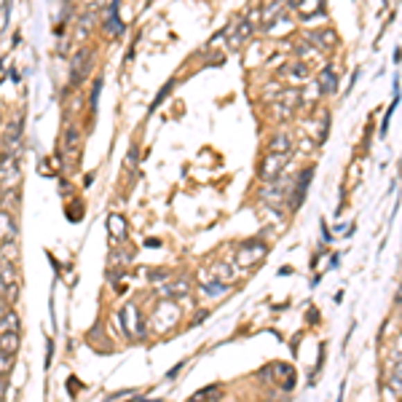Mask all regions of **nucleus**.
I'll return each instance as SVG.
<instances>
[{
	"mask_svg": "<svg viewBox=\"0 0 402 402\" xmlns=\"http://www.w3.org/2000/svg\"><path fill=\"white\" fill-rule=\"evenodd\" d=\"M180 322V306L175 301H159L153 314H150V324L156 333H166Z\"/></svg>",
	"mask_w": 402,
	"mask_h": 402,
	"instance_id": "1",
	"label": "nucleus"
},
{
	"mask_svg": "<svg viewBox=\"0 0 402 402\" xmlns=\"http://www.w3.org/2000/svg\"><path fill=\"white\" fill-rule=\"evenodd\" d=\"M121 327H123V333L129 335V338H142L145 335V320L140 317V308H137V303H126L123 308H121Z\"/></svg>",
	"mask_w": 402,
	"mask_h": 402,
	"instance_id": "2",
	"label": "nucleus"
},
{
	"mask_svg": "<svg viewBox=\"0 0 402 402\" xmlns=\"http://www.w3.org/2000/svg\"><path fill=\"white\" fill-rule=\"evenodd\" d=\"M301 100H303L301 89H284V91H279L274 97V116L277 119H290L298 110Z\"/></svg>",
	"mask_w": 402,
	"mask_h": 402,
	"instance_id": "3",
	"label": "nucleus"
},
{
	"mask_svg": "<svg viewBox=\"0 0 402 402\" xmlns=\"http://www.w3.org/2000/svg\"><path fill=\"white\" fill-rule=\"evenodd\" d=\"M19 156L0 153V188L3 191H14V185L19 182Z\"/></svg>",
	"mask_w": 402,
	"mask_h": 402,
	"instance_id": "4",
	"label": "nucleus"
},
{
	"mask_svg": "<svg viewBox=\"0 0 402 402\" xmlns=\"http://www.w3.org/2000/svg\"><path fill=\"white\" fill-rule=\"evenodd\" d=\"M265 252H268V247H265L261 239L244 241L239 250H236V265H241V268H250V265H255L258 261H263V258H265Z\"/></svg>",
	"mask_w": 402,
	"mask_h": 402,
	"instance_id": "5",
	"label": "nucleus"
},
{
	"mask_svg": "<svg viewBox=\"0 0 402 402\" xmlns=\"http://www.w3.org/2000/svg\"><path fill=\"white\" fill-rule=\"evenodd\" d=\"M292 153H265V159L261 164V177L265 182L279 180V175L284 172V166L290 164Z\"/></svg>",
	"mask_w": 402,
	"mask_h": 402,
	"instance_id": "6",
	"label": "nucleus"
},
{
	"mask_svg": "<svg viewBox=\"0 0 402 402\" xmlns=\"http://www.w3.org/2000/svg\"><path fill=\"white\" fill-rule=\"evenodd\" d=\"M156 290H159L161 301H177V298H182V295L191 292V277L180 274V277H175V279L161 281Z\"/></svg>",
	"mask_w": 402,
	"mask_h": 402,
	"instance_id": "7",
	"label": "nucleus"
},
{
	"mask_svg": "<svg viewBox=\"0 0 402 402\" xmlns=\"http://www.w3.org/2000/svg\"><path fill=\"white\" fill-rule=\"evenodd\" d=\"M19 150H21V119L6 123V132H3V153L19 156Z\"/></svg>",
	"mask_w": 402,
	"mask_h": 402,
	"instance_id": "8",
	"label": "nucleus"
},
{
	"mask_svg": "<svg viewBox=\"0 0 402 402\" xmlns=\"http://www.w3.org/2000/svg\"><path fill=\"white\" fill-rule=\"evenodd\" d=\"M317 86H320L324 94H335L338 91V70L335 64H324L317 76Z\"/></svg>",
	"mask_w": 402,
	"mask_h": 402,
	"instance_id": "9",
	"label": "nucleus"
},
{
	"mask_svg": "<svg viewBox=\"0 0 402 402\" xmlns=\"http://www.w3.org/2000/svg\"><path fill=\"white\" fill-rule=\"evenodd\" d=\"M308 40H314L320 49L324 51H333L335 46H338V35H335V30H330V27H320V30H314V33H308Z\"/></svg>",
	"mask_w": 402,
	"mask_h": 402,
	"instance_id": "10",
	"label": "nucleus"
},
{
	"mask_svg": "<svg viewBox=\"0 0 402 402\" xmlns=\"http://www.w3.org/2000/svg\"><path fill=\"white\" fill-rule=\"evenodd\" d=\"M91 60H94L91 49H80V51H76V57H73V80L83 78V76L89 73V67H91Z\"/></svg>",
	"mask_w": 402,
	"mask_h": 402,
	"instance_id": "11",
	"label": "nucleus"
},
{
	"mask_svg": "<svg viewBox=\"0 0 402 402\" xmlns=\"http://www.w3.org/2000/svg\"><path fill=\"white\" fill-rule=\"evenodd\" d=\"M78 148H80V132L76 126H67L64 129V153L76 161L78 159Z\"/></svg>",
	"mask_w": 402,
	"mask_h": 402,
	"instance_id": "12",
	"label": "nucleus"
},
{
	"mask_svg": "<svg viewBox=\"0 0 402 402\" xmlns=\"http://www.w3.org/2000/svg\"><path fill=\"white\" fill-rule=\"evenodd\" d=\"M311 175H314V169H306L301 175V180H298V185L292 188V199H290V207L295 209V207H301V201H303V196H306V188H308V182H311Z\"/></svg>",
	"mask_w": 402,
	"mask_h": 402,
	"instance_id": "13",
	"label": "nucleus"
},
{
	"mask_svg": "<svg viewBox=\"0 0 402 402\" xmlns=\"http://www.w3.org/2000/svg\"><path fill=\"white\" fill-rule=\"evenodd\" d=\"M222 400V389L220 386H204L196 394H191L188 402H220Z\"/></svg>",
	"mask_w": 402,
	"mask_h": 402,
	"instance_id": "14",
	"label": "nucleus"
},
{
	"mask_svg": "<svg viewBox=\"0 0 402 402\" xmlns=\"http://www.w3.org/2000/svg\"><path fill=\"white\" fill-rule=\"evenodd\" d=\"M107 231H110V239L116 241V244H121V241L126 239V220H123L121 215H110Z\"/></svg>",
	"mask_w": 402,
	"mask_h": 402,
	"instance_id": "15",
	"label": "nucleus"
},
{
	"mask_svg": "<svg viewBox=\"0 0 402 402\" xmlns=\"http://www.w3.org/2000/svg\"><path fill=\"white\" fill-rule=\"evenodd\" d=\"M268 153H292V137L287 132L274 134V140L268 145Z\"/></svg>",
	"mask_w": 402,
	"mask_h": 402,
	"instance_id": "16",
	"label": "nucleus"
},
{
	"mask_svg": "<svg viewBox=\"0 0 402 402\" xmlns=\"http://www.w3.org/2000/svg\"><path fill=\"white\" fill-rule=\"evenodd\" d=\"M17 351H19V333L0 335V354H3V357H14Z\"/></svg>",
	"mask_w": 402,
	"mask_h": 402,
	"instance_id": "17",
	"label": "nucleus"
},
{
	"mask_svg": "<svg viewBox=\"0 0 402 402\" xmlns=\"http://www.w3.org/2000/svg\"><path fill=\"white\" fill-rule=\"evenodd\" d=\"M261 196L265 204H281V201H284V185H281V182H274V185L263 188Z\"/></svg>",
	"mask_w": 402,
	"mask_h": 402,
	"instance_id": "18",
	"label": "nucleus"
},
{
	"mask_svg": "<svg viewBox=\"0 0 402 402\" xmlns=\"http://www.w3.org/2000/svg\"><path fill=\"white\" fill-rule=\"evenodd\" d=\"M228 287H231V284H225V281H218V279L201 281V284H199L201 295H209V298H215V295H222V292H228Z\"/></svg>",
	"mask_w": 402,
	"mask_h": 402,
	"instance_id": "19",
	"label": "nucleus"
},
{
	"mask_svg": "<svg viewBox=\"0 0 402 402\" xmlns=\"http://www.w3.org/2000/svg\"><path fill=\"white\" fill-rule=\"evenodd\" d=\"M19 314L17 311H8L3 320H0V335H8V333H19Z\"/></svg>",
	"mask_w": 402,
	"mask_h": 402,
	"instance_id": "20",
	"label": "nucleus"
},
{
	"mask_svg": "<svg viewBox=\"0 0 402 402\" xmlns=\"http://www.w3.org/2000/svg\"><path fill=\"white\" fill-rule=\"evenodd\" d=\"M255 30H258V24H250V21H239V24H234V38H231V43L239 46L241 40L250 38Z\"/></svg>",
	"mask_w": 402,
	"mask_h": 402,
	"instance_id": "21",
	"label": "nucleus"
},
{
	"mask_svg": "<svg viewBox=\"0 0 402 402\" xmlns=\"http://www.w3.org/2000/svg\"><path fill=\"white\" fill-rule=\"evenodd\" d=\"M107 33H113V35H121L123 33V24L119 21V3H113L110 8H107Z\"/></svg>",
	"mask_w": 402,
	"mask_h": 402,
	"instance_id": "22",
	"label": "nucleus"
},
{
	"mask_svg": "<svg viewBox=\"0 0 402 402\" xmlns=\"http://www.w3.org/2000/svg\"><path fill=\"white\" fill-rule=\"evenodd\" d=\"M0 279L8 287H17V265L8 261H0Z\"/></svg>",
	"mask_w": 402,
	"mask_h": 402,
	"instance_id": "23",
	"label": "nucleus"
},
{
	"mask_svg": "<svg viewBox=\"0 0 402 402\" xmlns=\"http://www.w3.org/2000/svg\"><path fill=\"white\" fill-rule=\"evenodd\" d=\"M17 255H19V247H17V239L3 241V247H0V261L17 263Z\"/></svg>",
	"mask_w": 402,
	"mask_h": 402,
	"instance_id": "24",
	"label": "nucleus"
},
{
	"mask_svg": "<svg viewBox=\"0 0 402 402\" xmlns=\"http://www.w3.org/2000/svg\"><path fill=\"white\" fill-rule=\"evenodd\" d=\"M17 207H19V193L17 191H6V196L0 199V209L6 215H11V212H17Z\"/></svg>",
	"mask_w": 402,
	"mask_h": 402,
	"instance_id": "25",
	"label": "nucleus"
},
{
	"mask_svg": "<svg viewBox=\"0 0 402 402\" xmlns=\"http://www.w3.org/2000/svg\"><path fill=\"white\" fill-rule=\"evenodd\" d=\"M389 389H394L397 394L402 392V360H394L392 373H389Z\"/></svg>",
	"mask_w": 402,
	"mask_h": 402,
	"instance_id": "26",
	"label": "nucleus"
},
{
	"mask_svg": "<svg viewBox=\"0 0 402 402\" xmlns=\"http://www.w3.org/2000/svg\"><path fill=\"white\" fill-rule=\"evenodd\" d=\"M292 8L301 14L303 19H311L317 11H322V6L320 3H311V0H306V3H292Z\"/></svg>",
	"mask_w": 402,
	"mask_h": 402,
	"instance_id": "27",
	"label": "nucleus"
},
{
	"mask_svg": "<svg viewBox=\"0 0 402 402\" xmlns=\"http://www.w3.org/2000/svg\"><path fill=\"white\" fill-rule=\"evenodd\" d=\"M287 76H290L292 80H298V83H301V80H306L308 76H311V73H308V64H306V62H295V64H290Z\"/></svg>",
	"mask_w": 402,
	"mask_h": 402,
	"instance_id": "28",
	"label": "nucleus"
},
{
	"mask_svg": "<svg viewBox=\"0 0 402 402\" xmlns=\"http://www.w3.org/2000/svg\"><path fill=\"white\" fill-rule=\"evenodd\" d=\"M212 274H218V281H225V284H228V281L234 279V268H231V263H215V265H212Z\"/></svg>",
	"mask_w": 402,
	"mask_h": 402,
	"instance_id": "29",
	"label": "nucleus"
},
{
	"mask_svg": "<svg viewBox=\"0 0 402 402\" xmlns=\"http://www.w3.org/2000/svg\"><path fill=\"white\" fill-rule=\"evenodd\" d=\"M100 89H102V78L94 80V86H91V110L97 107V97H100Z\"/></svg>",
	"mask_w": 402,
	"mask_h": 402,
	"instance_id": "30",
	"label": "nucleus"
},
{
	"mask_svg": "<svg viewBox=\"0 0 402 402\" xmlns=\"http://www.w3.org/2000/svg\"><path fill=\"white\" fill-rule=\"evenodd\" d=\"M8 370H11V357H3V354H0V378H6Z\"/></svg>",
	"mask_w": 402,
	"mask_h": 402,
	"instance_id": "31",
	"label": "nucleus"
},
{
	"mask_svg": "<svg viewBox=\"0 0 402 402\" xmlns=\"http://www.w3.org/2000/svg\"><path fill=\"white\" fill-rule=\"evenodd\" d=\"M8 292H11V287L0 279V301H6V298H8Z\"/></svg>",
	"mask_w": 402,
	"mask_h": 402,
	"instance_id": "32",
	"label": "nucleus"
},
{
	"mask_svg": "<svg viewBox=\"0 0 402 402\" xmlns=\"http://www.w3.org/2000/svg\"><path fill=\"white\" fill-rule=\"evenodd\" d=\"M6 314H8V303H6V301H0V320H3Z\"/></svg>",
	"mask_w": 402,
	"mask_h": 402,
	"instance_id": "33",
	"label": "nucleus"
},
{
	"mask_svg": "<svg viewBox=\"0 0 402 402\" xmlns=\"http://www.w3.org/2000/svg\"><path fill=\"white\" fill-rule=\"evenodd\" d=\"M6 389H8V386H6V381L0 378V402H3V397H6Z\"/></svg>",
	"mask_w": 402,
	"mask_h": 402,
	"instance_id": "34",
	"label": "nucleus"
}]
</instances>
